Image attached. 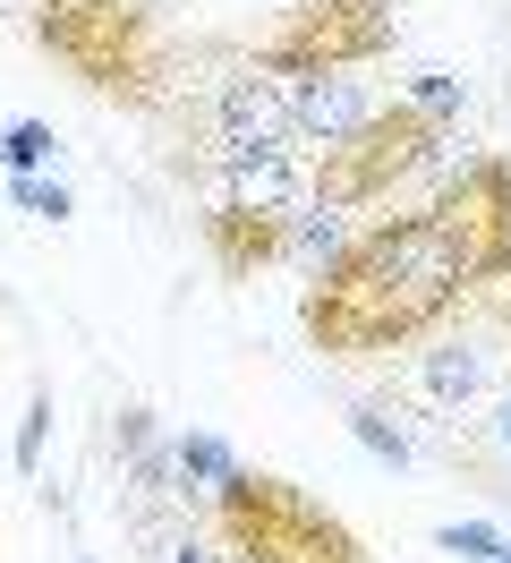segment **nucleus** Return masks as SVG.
<instances>
[{
  "label": "nucleus",
  "mask_w": 511,
  "mask_h": 563,
  "mask_svg": "<svg viewBox=\"0 0 511 563\" xmlns=\"http://www.w3.org/2000/svg\"><path fill=\"white\" fill-rule=\"evenodd\" d=\"M392 43H401L392 0H299V9H281V26L247 60L273 77H349V69H375Z\"/></svg>",
  "instance_id": "39448f33"
},
{
  "label": "nucleus",
  "mask_w": 511,
  "mask_h": 563,
  "mask_svg": "<svg viewBox=\"0 0 511 563\" xmlns=\"http://www.w3.org/2000/svg\"><path fill=\"white\" fill-rule=\"evenodd\" d=\"M26 43L95 103L154 129L188 95V43L163 18V0H26Z\"/></svg>",
  "instance_id": "f03ea898"
},
{
  "label": "nucleus",
  "mask_w": 511,
  "mask_h": 563,
  "mask_svg": "<svg viewBox=\"0 0 511 563\" xmlns=\"http://www.w3.org/2000/svg\"><path fill=\"white\" fill-rule=\"evenodd\" d=\"M265 145H299V95H290V77L238 60V69L204 95V163L265 154Z\"/></svg>",
  "instance_id": "423d86ee"
},
{
  "label": "nucleus",
  "mask_w": 511,
  "mask_h": 563,
  "mask_svg": "<svg viewBox=\"0 0 511 563\" xmlns=\"http://www.w3.org/2000/svg\"><path fill=\"white\" fill-rule=\"evenodd\" d=\"M435 538H443V555H460V563H503L511 555L486 521H452V529H435Z\"/></svg>",
  "instance_id": "2eb2a0df"
},
{
  "label": "nucleus",
  "mask_w": 511,
  "mask_h": 563,
  "mask_svg": "<svg viewBox=\"0 0 511 563\" xmlns=\"http://www.w3.org/2000/svg\"><path fill=\"white\" fill-rule=\"evenodd\" d=\"M495 290H511V282L477 274L443 197H426L409 213L367 222L358 240H341V256L315 265V282L299 299V333L341 367H367V358L426 351L443 324H460Z\"/></svg>",
  "instance_id": "f257e3e1"
},
{
  "label": "nucleus",
  "mask_w": 511,
  "mask_h": 563,
  "mask_svg": "<svg viewBox=\"0 0 511 563\" xmlns=\"http://www.w3.org/2000/svg\"><path fill=\"white\" fill-rule=\"evenodd\" d=\"M9 197H18V206H26V213H43V222H68V188H60V179H9Z\"/></svg>",
  "instance_id": "dca6fc26"
},
{
  "label": "nucleus",
  "mask_w": 511,
  "mask_h": 563,
  "mask_svg": "<svg viewBox=\"0 0 511 563\" xmlns=\"http://www.w3.org/2000/svg\"><path fill=\"white\" fill-rule=\"evenodd\" d=\"M290 95H299V154H324L341 145L358 120H367V95H358V77H290Z\"/></svg>",
  "instance_id": "1a4fd4ad"
},
{
  "label": "nucleus",
  "mask_w": 511,
  "mask_h": 563,
  "mask_svg": "<svg viewBox=\"0 0 511 563\" xmlns=\"http://www.w3.org/2000/svg\"><path fill=\"white\" fill-rule=\"evenodd\" d=\"M170 563H204V555H197V547H170Z\"/></svg>",
  "instance_id": "a211bd4d"
},
{
  "label": "nucleus",
  "mask_w": 511,
  "mask_h": 563,
  "mask_svg": "<svg viewBox=\"0 0 511 563\" xmlns=\"http://www.w3.org/2000/svg\"><path fill=\"white\" fill-rule=\"evenodd\" d=\"M443 154H452V129L426 120L409 95H392L341 145L307 154V179H315V206L324 213H375V206H392L401 188H418L426 172H443Z\"/></svg>",
  "instance_id": "7ed1b4c3"
},
{
  "label": "nucleus",
  "mask_w": 511,
  "mask_h": 563,
  "mask_svg": "<svg viewBox=\"0 0 511 563\" xmlns=\"http://www.w3.org/2000/svg\"><path fill=\"white\" fill-rule=\"evenodd\" d=\"M213 197H222V206H247V213H307L315 206V179H307L299 145H265V154L213 163Z\"/></svg>",
  "instance_id": "6e6552de"
},
{
  "label": "nucleus",
  "mask_w": 511,
  "mask_h": 563,
  "mask_svg": "<svg viewBox=\"0 0 511 563\" xmlns=\"http://www.w3.org/2000/svg\"><path fill=\"white\" fill-rule=\"evenodd\" d=\"M503 453H511V385H503Z\"/></svg>",
  "instance_id": "f3484780"
},
{
  "label": "nucleus",
  "mask_w": 511,
  "mask_h": 563,
  "mask_svg": "<svg viewBox=\"0 0 511 563\" xmlns=\"http://www.w3.org/2000/svg\"><path fill=\"white\" fill-rule=\"evenodd\" d=\"M349 435H358V444H367L375 461H392V470H409V435H401L392 419H384L375 401H358V410H349Z\"/></svg>",
  "instance_id": "ddd939ff"
},
{
  "label": "nucleus",
  "mask_w": 511,
  "mask_h": 563,
  "mask_svg": "<svg viewBox=\"0 0 511 563\" xmlns=\"http://www.w3.org/2000/svg\"><path fill=\"white\" fill-rule=\"evenodd\" d=\"M213 529L238 563H367L358 529L333 504H315L299 478H273V470H238L213 495Z\"/></svg>",
  "instance_id": "20e7f679"
},
{
  "label": "nucleus",
  "mask_w": 511,
  "mask_h": 563,
  "mask_svg": "<svg viewBox=\"0 0 511 563\" xmlns=\"http://www.w3.org/2000/svg\"><path fill=\"white\" fill-rule=\"evenodd\" d=\"M409 103L426 111V120H443V129H460V111H469V86L452 69H426V77H409Z\"/></svg>",
  "instance_id": "9b49d317"
},
{
  "label": "nucleus",
  "mask_w": 511,
  "mask_h": 563,
  "mask_svg": "<svg viewBox=\"0 0 511 563\" xmlns=\"http://www.w3.org/2000/svg\"><path fill=\"white\" fill-rule=\"evenodd\" d=\"M43 444H52V376L34 385L26 419H18V478H34V470H43Z\"/></svg>",
  "instance_id": "f8f14e48"
},
{
  "label": "nucleus",
  "mask_w": 511,
  "mask_h": 563,
  "mask_svg": "<svg viewBox=\"0 0 511 563\" xmlns=\"http://www.w3.org/2000/svg\"><path fill=\"white\" fill-rule=\"evenodd\" d=\"M197 231H204V247H213V265L231 282H256V274H273L281 256H290V240H299V213H247V206H213L197 213Z\"/></svg>",
  "instance_id": "0eeeda50"
},
{
  "label": "nucleus",
  "mask_w": 511,
  "mask_h": 563,
  "mask_svg": "<svg viewBox=\"0 0 511 563\" xmlns=\"http://www.w3.org/2000/svg\"><path fill=\"white\" fill-rule=\"evenodd\" d=\"M43 154H52V129H43V120H9V137H0V163H9V179H26Z\"/></svg>",
  "instance_id": "4468645a"
},
{
  "label": "nucleus",
  "mask_w": 511,
  "mask_h": 563,
  "mask_svg": "<svg viewBox=\"0 0 511 563\" xmlns=\"http://www.w3.org/2000/svg\"><path fill=\"white\" fill-rule=\"evenodd\" d=\"M170 470H179L188 487H213V495H222L238 478V453L222 444V435H179V444H170Z\"/></svg>",
  "instance_id": "9d476101"
}]
</instances>
